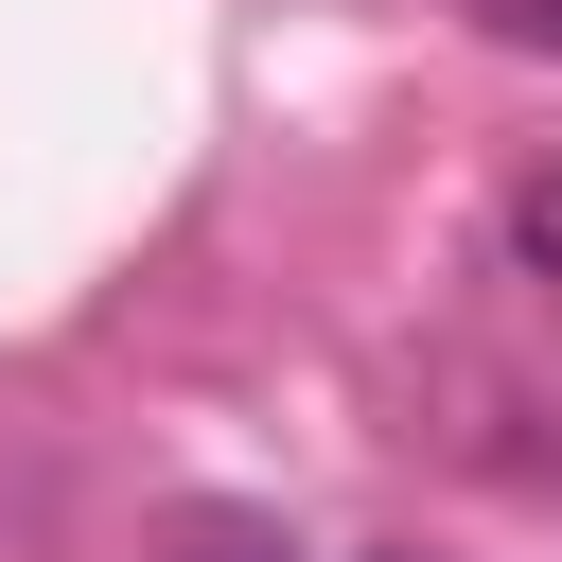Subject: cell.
Wrapping results in <instances>:
<instances>
[{
    "label": "cell",
    "mask_w": 562,
    "mask_h": 562,
    "mask_svg": "<svg viewBox=\"0 0 562 562\" xmlns=\"http://www.w3.org/2000/svg\"><path fill=\"white\" fill-rule=\"evenodd\" d=\"M158 562H299V527H281V509H228V492H211V509H176V527H158Z\"/></svg>",
    "instance_id": "cell-1"
},
{
    "label": "cell",
    "mask_w": 562,
    "mask_h": 562,
    "mask_svg": "<svg viewBox=\"0 0 562 562\" xmlns=\"http://www.w3.org/2000/svg\"><path fill=\"white\" fill-rule=\"evenodd\" d=\"M509 281H544V299H562V158H527V176H509Z\"/></svg>",
    "instance_id": "cell-2"
},
{
    "label": "cell",
    "mask_w": 562,
    "mask_h": 562,
    "mask_svg": "<svg viewBox=\"0 0 562 562\" xmlns=\"http://www.w3.org/2000/svg\"><path fill=\"white\" fill-rule=\"evenodd\" d=\"M509 422H527V439H492V457H509L527 492H562V404H509Z\"/></svg>",
    "instance_id": "cell-3"
},
{
    "label": "cell",
    "mask_w": 562,
    "mask_h": 562,
    "mask_svg": "<svg viewBox=\"0 0 562 562\" xmlns=\"http://www.w3.org/2000/svg\"><path fill=\"white\" fill-rule=\"evenodd\" d=\"M474 35L492 53H562V0H474Z\"/></svg>",
    "instance_id": "cell-4"
}]
</instances>
